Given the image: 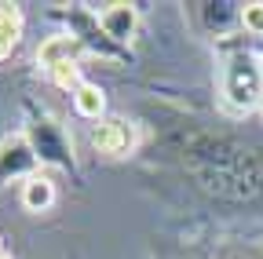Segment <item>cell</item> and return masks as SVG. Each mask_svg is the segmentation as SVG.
<instances>
[{
    "label": "cell",
    "instance_id": "1",
    "mask_svg": "<svg viewBox=\"0 0 263 259\" xmlns=\"http://www.w3.org/2000/svg\"><path fill=\"white\" fill-rule=\"evenodd\" d=\"M259 91H263V73L256 66V58L234 55L227 66V77H223V95L238 110H249V106H259Z\"/></svg>",
    "mask_w": 263,
    "mask_h": 259
},
{
    "label": "cell",
    "instance_id": "2",
    "mask_svg": "<svg viewBox=\"0 0 263 259\" xmlns=\"http://www.w3.org/2000/svg\"><path fill=\"white\" fill-rule=\"evenodd\" d=\"M91 146L106 157H124L132 146H136V128L121 117H110V121H99L91 128Z\"/></svg>",
    "mask_w": 263,
    "mask_h": 259
},
{
    "label": "cell",
    "instance_id": "3",
    "mask_svg": "<svg viewBox=\"0 0 263 259\" xmlns=\"http://www.w3.org/2000/svg\"><path fill=\"white\" fill-rule=\"evenodd\" d=\"M99 26H103V33L110 41H132L139 29V11H136V4L117 0V4H106L99 11Z\"/></svg>",
    "mask_w": 263,
    "mask_h": 259
},
{
    "label": "cell",
    "instance_id": "4",
    "mask_svg": "<svg viewBox=\"0 0 263 259\" xmlns=\"http://www.w3.org/2000/svg\"><path fill=\"white\" fill-rule=\"evenodd\" d=\"M77 55H81V41H77V37L55 33V37H48V41L37 48V66L51 73V70L66 66V62H77Z\"/></svg>",
    "mask_w": 263,
    "mask_h": 259
},
{
    "label": "cell",
    "instance_id": "5",
    "mask_svg": "<svg viewBox=\"0 0 263 259\" xmlns=\"http://www.w3.org/2000/svg\"><path fill=\"white\" fill-rule=\"evenodd\" d=\"M55 205V183L48 179V175H29L26 183H22V208L26 212H48Z\"/></svg>",
    "mask_w": 263,
    "mask_h": 259
},
{
    "label": "cell",
    "instance_id": "6",
    "mask_svg": "<svg viewBox=\"0 0 263 259\" xmlns=\"http://www.w3.org/2000/svg\"><path fill=\"white\" fill-rule=\"evenodd\" d=\"M22 37V11L18 4H0V58H8Z\"/></svg>",
    "mask_w": 263,
    "mask_h": 259
},
{
    "label": "cell",
    "instance_id": "7",
    "mask_svg": "<svg viewBox=\"0 0 263 259\" xmlns=\"http://www.w3.org/2000/svg\"><path fill=\"white\" fill-rule=\"evenodd\" d=\"M73 106H77V113L81 117H88V121H99L106 113V95H103V88L99 84H81L77 91H73Z\"/></svg>",
    "mask_w": 263,
    "mask_h": 259
},
{
    "label": "cell",
    "instance_id": "8",
    "mask_svg": "<svg viewBox=\"0 0 263 259\" xmlns=\"http://www.w3.org/2000/svg\"><path fill=\"white\" fill-rule=\"evenodd\" d=\"M51 81L59 84V88H70V91H77L84 81H81V66L77 62H66V66H59V70H51Z\"/></svg>",
    "mask_w": 263,
    "mask_h": 259
},
{
    "label": "cell",
    "instance_id": "9",
    "mask_svg": "<svg viewBox=\"0 0 263 259\" xmlns=\"http://www.w3.org/2000/svg\"><path fill=\"white\" fill-rule=\"evenodd\" d=\"M241 26L249 29L252 37H263V4H259V0H252V4L241 8Z\"/></svg>",
    "mask_w": 263,
    "mask_h": 259
},
{
    "label": "cell",
    "instance_id": "10",
    "mask_svg": "<svg viewBox=\"0 0 263 259\" xmlns=\"http://www.w3.org/2000/svg\"><path fill=\"white\" fill-rule=\"evenodd\" d=\"M259 113H263V91H259Z\"/></svg>",
    "mask_w": 263,
    "mask_h": 259
},
{
    "label": "cell",
    "instance_id": "11",
    "mask_svg": "<svg viewBox=\"0 0 263 259\" xmlns=\"http://www.w3.org/2000/svg\"><path fill=\"white\" fill-rule=\"evenodd\" d=\"M0 255H4V237H0Z\"/></svg>",
    "mask_w": 263,
    "mask_h": 259
},
{
    "label": "cell",
    "instance_id": "12",
    "mask_svg": "<svg viewBox=\"0 0 263 259\" xmlns=\"http://www.w3.org/2000/svg\"><path fill=\"white\" fill-rule=\"evenodd\" d=\"M0 259H11V255H0Z\"/></svg>",
    "mask_w": 263,
    "mask_h": 259
}]
</instances>
